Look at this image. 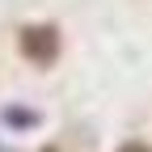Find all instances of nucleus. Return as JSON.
I'll use <instances>...</instances> for the list:
<instances>
[{
    "instance_id": "f257e3e1",
    "label": "nucleus",
    "mask_w": 152,
    "mask_h": 152,
    "mask_svg": "<svg viewBox=\"0 0 152 152\" xmlns=\"http://www.w3.org/2000/svg\"><path fill=\"white\" fill-rule=\"evenodd\" d=\"M17 42H21V55H26V59H34V64L47 68V64L59 59L64 38H59V30H55V26H26Z\"/></svg>"
},
{
    "instance_id": "f03ea898",
    "label": "nucleus",
    "mask_w": 152,
    "mask_h": 152,
    "mask_svg": "<svg viewBox=\"0 0 152 152\" xmlns=\"http://www.w3.org/2000/svg\"><path fill=\"white\" fill-rule=\"evenodd\" d=\"M4 123H13V127H34L38 114H34V110H4Z\"/></svg>"
},
{
    "instance_id": "7ed1b4c3",
    "label": "nucleus",
    "mask_w": 152,
    "mask_h": 152,
    "mask_svg": "<svg viewBox=\"0 0 152 152\" xmlns=\"http://www.w3.org/2000/svg\"><path fill=\"white\" fill-rule=\"evenodd\" d=\"M118 152H152V148H148V144H123Z\"/></svg>"
}]
</instances>
